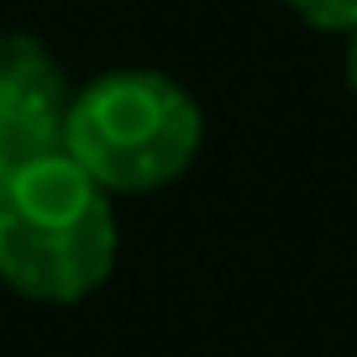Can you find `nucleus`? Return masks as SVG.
I'll return each instance as SVG.
<instances>
[{
    "label": "nucleus",
    "mask_w": 357,
    "mask_h": 357,
    "mask_svg": "<svg viewBox=\"0 0 357 357\" xmlns=\"http://www.w3.org/2000/svg\"><path fill=\"white\" fill-rule=\"evenodd\" d=\"M121 226L74 158L47 153L0 178V284L32 305H79L116 273Z\"/></svg>",
    "instance_id": "1"
},
{
    "label": "nucleus",
    "mask_w": 357,
    "mask_h": 357,
    "mask_svg": "<svg viewBox=\"0 0 357 357\" xmlns=\"http://www.w3.org/2000/svg\"><path fill=\"white\" fill-rule=\"evenodd\" d=\"M205 111L163 68H105L84 79L63 116V158L105 195H153L195 168Z\"/></svg>",
    "instance_id": "2"
},
{
    "label": "nucleus",
    "mask_w": 357,
    "mask_h": 357,
    "mask_svg": "<svg viewBox=\"0 0 357 357\" xmlns=\"http://www.w3.org/2000/svg\"><path fill=\"white\" fill-rule=\"evenodd\" d=\"M74 100L63 63L32 32H0V178L22 163L63 153V116Z\"/></svg>",
    "instance_id": "3"
},
{
    "label": "nucleus",
    "mask_w": 357,
    "mask_h": 357,
    "mask_svg": "<svg viewBox=\"0 0 357 357\" xmlns=\"http://www.w3.org/2000/svg\"><path fill=\"white\" fill-rule=\"evenodd\" d=\"M284 6L315 32H336V37L357 32V0H284Z\"/></svg>",
    "instance_id": "4"
},
{
    "label": "nucleus",
    "mask_w": 357,
    "mask_h": 357,
    "mask_svg": "<svg viewBox=\"0 0 357 357\" xmlns=\"http://www.w3.org/2000/svg\"><path fill=\"white\" fill-rule=\"evenodd\" d=\"M342 74H347V89L357 100V32H347V53H342Z\"/></svg>",
    "instance_id": "5"
}]
</instances>
